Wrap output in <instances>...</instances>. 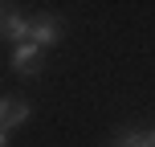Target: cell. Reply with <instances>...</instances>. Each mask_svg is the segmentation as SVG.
<instances>
[{
	"label": "cell",
	"instance_id": "6da1fadb",
	"mask_svg": "<svg viewBox=\"0 0 155 147\" xmlns=\"http://www.w3.org/2000/svg\"><path fill=\"white\" fill-rule=\"evenodd\" d=\"M25 119H29V102L25 98H0V131H12Z\"/></svg>",
	"mask_w": 155,
	"mask_h": 147
},
{
	"label": "cell",
	"instance_id": "7a4b0ae2",
	"mask_svg": "<svg viewBox=\"0 0 155 147\" xmlns=\"http://www.w3.org/2000/svg\"><path fill=\"white\" fill-rule=\"evenodd\" d=\"M0 33H4L8 41H25V37H29V25H25L8 4H0Z\"/></svg>",
	"mask_w": 155,
	"mask_h": 147
},
{
	"label": "cell",
	"instance_id": "3957f363",
	"mask_svg": "<svg viewBox=\"0 0 155 147\" xmlns=\"http://www.w3.org/2000/svg\"><path fill=\"white\" fill-rule=\"evenodd\" d=\"M57 37H61V25L57 21H41V25H29V41L37 49H45V45H57Z\"/></svg>",
	"mask_w": 155,
	"mask_h": 147
},
{
	"label": "cell",
	"instance_id": "277c9868",
	"mask_svg": "<svg viewBox=\"0 0 155 147\" xmlns=\"http://www.w3.org/2000/svg\"><path fill=\"white\" fill-rule=\"evenodd\" d=\"M33 57H37V45H33V41H21V45L12 49V70L29 74L33 70Z\"/></svg>",
	"mask_w": 155,
	"mask_h": 147
},
{
	"label": "cell",
	"instance_id": "5b68a950",
	"mask_svg": "<svg viewBox=\"0 0 155 147\" xmlns=\"http://www.w3.org/2000/svg\"><path fill=\"white\" fill-rule=\"evenodd\" d=\"M127 147H155V131H147V135H127Z\"/></svg>",
	"mask_w": 155,
	"mask_h": 147
},
{
	"label": "cell",
	"instance_id": "8992f818",
	"mask_svg": "<svg viewBox=\"0 0 155 147\" xmlns=\"http://www.w3.org/2000/svg\"><path fill=\"white\" fill-rule=\"evenodd\" d=\"M0 147H8V131H0Z\"/></svg>",
	"mask_w": 155,
	"mask_h": 147
}]
</instances>
